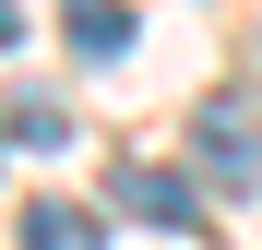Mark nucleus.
<instances>
[{
	"instance_id": "nucleus-4",
	"label": "nucleus",
	"mask_w": 262,
	"mask_h": 250,
	"mask_svg": "<svg viewBox=\"0 0 262 250\" xmlns=\"http://www.w3.org/2000/svg\"><path fill=\"white\" fill-rule=\"evenodd\" d=\"M24 250H107V226L72 202H24Z\"/></svg>"
},
{
	"instance_id": "nucleus-1",
	"label": "nucleus",
	"mask_w": 262,
	"mask_h": 250,
	"mask_svg": "<svg viewBox=\"0 0 262 250\" xmlns=\"http://www.w3.org/2000/svg\"><path fill=\"white\" fill-rule=\"evenodd\" d=\"M191 167H203L214 191H250L262 179V107L238 96V83H214V96L191 107Z\"/></svg>"
},
{
	"instance_id": "nucleus-5",
	"label": "nucleus",
	"mask_w": 262,
	"mask_h": 250,
	"mask_svg": "<svg viewBox=\"0 0 262 250\" xmlns=\"http://www.w3.org/2000/svg\"><path fill=\"white\" fill-rule=\"evenodd\" d=\"M12 131H24V143H60V131H72V119H60L48 96H12Z\"/></svg>"
},
{
	"instance_id": "nucleus-3",
	"label": "nucleus",
	"mask_w": 262,
	"mask_h": 250,
	"mask_svg": "<svg viewBox=\"0 0 262 250\" xmlns=\"http://www.w3.org/2000/svg\"><path fill=\"white\" fill-rule=\"evenodd\" d=\"M60 36H72L83 60H119V48H131V0H72V12H60Z\"/></svg>"
},
{
	"instance_id": "nucleus-6",
	"label": "nucleus",
	"mask_w": 262,
	"mask_h": 250,
	"mask_svg": "<svg viewBox=\"0 0 262 250\" xmlns=\"http://www.w3.org/2000/svg\"><path fill=\"white\" fill-rule=\"evenodd\" d=\"M12 36H24V12H12V0H0V48H12Z\"/></svg>"
},
{
	"instance_id": "nucleus-2",
	"label": "nucleus",
	"mask_w": 262,
	"mask_h": 250,
	"mask_svg": "<svg viewBox=\"0 0 262 250\" xmlns=\"http://www.w3.org/2000/svg\"><path fill=\"white\" fill-rule=\"evenodd\" d=\"M107 202H119V215H143V226H167V238H191V226H203V191H191V179H167V167H119V191H107Z\"/></svg>"
}]
</instances>
